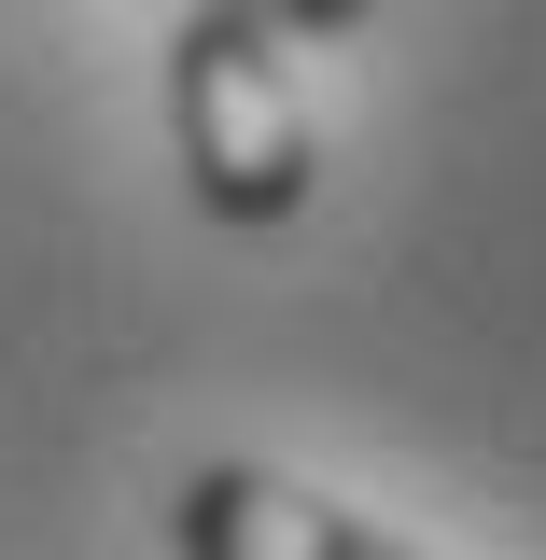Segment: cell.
I'll return each instance as SVG.
<instances>
[{
    "label": "cell",
    "instance_id": "6da1fadb",
    "mask_svg": "<svg viewBox=\"0 0 546 560\" xmlns=\"http://www.w3.org/2000/svg\"><path fill=\"white\" fill-rule=\"evenodd\" d=\"M169 113H183V168L224 224H280L309 197V113H294V70L267 28L197 14L183 57H169Z\"/></svg>",
    "mask_w": 546,
    "mask_h": 560
},
{
    "label": "cell",
    "instance_id": "7a4b0ae2",
    "mask_svg": "<svg viewBox=\"0 0 546 560\" xmlns=\"http://www.w3.org/2000/svg\"><path fill=\"white\" fill-rule=\"evenodd\" d=\"M169 547H183V560H434V547H407V533H364V518L323 504V490L267 477V463H210V477H183Z\"/></svg>",
    "mask_w": 546,
    "mask_h": 560
},
{
    "label": "cell",
    "instance_id": "3957f363",
    "mask_svg": "<svg viewBox=\"0 0 546 560\" xmlns=\"http://www.w3.org/2000/svg\"><path fill=\"white\" fill-rule=\"evenodd\" d=\"M197 14H239V28H337V14H364V0H197Z\"/></svg>",
    "mask_w": 546,
    "mask_h": 560
}]
</instances>
